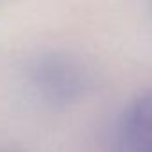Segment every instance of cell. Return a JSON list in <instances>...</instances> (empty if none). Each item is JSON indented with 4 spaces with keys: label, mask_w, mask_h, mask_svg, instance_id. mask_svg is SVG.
Segmentation results:
<instances>
[{
    "label": "cell",
    "mask_w": 152,
    "mask_h": 152,
    "mask_svg": "<svg viewBox=\"0 0 152 152\" xmlns=\"http://www.w3.org/2000/svg\"><path fill=\"white\" fill-rule=\"evenodd\" d=\"M148 13H150V16H152V0H148Z\"/></svg>",
    "instance_id": "3957f363"
},
{
    "label": "cell",
    "mask_w": 152,
    "mask_h": 152,
    "mask_svg": "<svg viewBox=\"0 0 152 152\" xmlns=\"http://www.w3.org/2000/svg\"><path fill=\"white\" fill-rule=\"evenodd\" d=\"M113 152H152V90L134 97L118 116Z\"/></svg>",
    "instance_id": "7a4b0ae2"
},
{
    "label": "cell",
    "mask_w": 152,
    "mask_h": 152,
    "mask_svg": "<svg viewBox=\"0 0 152 152\" xmlns=\"http://www.w3.org/2000/svg\"><path fill=\"white\" fill-rule=\"evenodd\" d=\"M32 93L50 107L77 104L91 88V73L73 54L52 50L34 56L25 66Z\"/></svg>",
    "instance_id": "6da1fadb"
}]
</instances>
